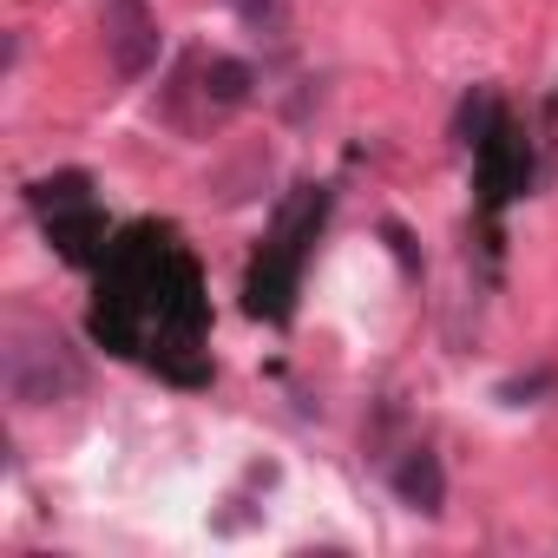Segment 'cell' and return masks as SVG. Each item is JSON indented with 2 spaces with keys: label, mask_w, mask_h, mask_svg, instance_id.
I'll return each mask as SVG.
<instances>
[{
  "label": "cell",
  "mask_w": 558,
  "mask_h": 558,
  "mask_svg": "<svg viewBox=\"0 0 558 558\" xmlns=\"http://www.w3.org/2000/svg\"><path fill=\"white\" fill-rule=\"evenodd\" d=\"M204 283L197 263L165 223H138L106 250L93 336L171 381H204Z\"/></svg>",
  "instance_id": "cell-1"
},
{
  "label": "cell",
  "mask_w": 558,
  "mask_h": 558,
  "mask_svg": "<svg viewBox=\"0 0 558 558\" xmlns=\"http://www.w3.org/2000/svg\"><path fill=\"white\" fill-rule=\"evenodd\" d=\"M473 151H480V191H486V204H506V197L525 191V178H532V151H525V138H519L506 119H493L486 138H480Z\"/></svg>",
  "instance_id": "cell-5"
},
{
  "label": "cell",
  "mask_w": 558,
  "mask_h": 558,
  "mask_svg": "<svg viewBox=\"0 0 558 558\" xmlns=\"http://www.w3.org/2000/svg\"><path fill=\"white\" fill-rule=\"evenodd\" d=\"M191 73H197V99H204L210 112H230V106L250 99V66H243V60H223V53L204 60V53H197Z\"/></svg>",
  "instance_id": "cell-7"
},
{
  "label": "cell",
  "mask_w": 558,
  "mask_h": 558,
  "mask_svg": "<svg viewBox=\"0 0 558 558\" xmlns=\"http://www.w3.org/2000/svg\"><path fill=\"white\" fill-rule=\"evenodd\" d=\"M0 375H8V395L21 408H47V401H66L80 388V368L66 355V342L53 329H27L14 323L8 329V349H0Z\"/></svg>",
  "instance_id": "cell-3"
},
{
  "label": "cell",
  "mask_w": 558,
  "mask_h": 558,
  "mask_svg": "<svg viewBox=\"0 0 558 558\" xmlns=\"http://www.w3.org/2000/svg\"><path fill=\"white\" fill-rule=\"evenodd\" d=\"M323 217H329V191H323V184H303V191H296L283 210H276V230H269L263 256L250 263V283H243V296H250V316L283 323V316L296 310L303 256H310V243H316Z\"/></svg>",
  "instance_id": "cell-2"
},
{
  "label": "cell",
  "mask_w": 558,
  "mask_h": 558,
  "mask_svg": "<svg viewBox=\"0 0 558 558\" xmlns=\"http://www.w3.org/2000/svg\"><path fill=\"white\" fill-rule=\"evenodd\" d=\"M106 53L119 80H138L158 60V21L145 0H106Z\"/></svg>",
  "instance_id": "cell-4"
},
{
  "label": "cell",
  "mask_w": 558,
  "mask_h": 558,
  "mask_svg": "<svg viewBox=\"0 0 558 558\" xmlns=\"http://www.w3.org/2000/svg\"><path fill=\"white\" fill-rule=\"evenodd\" d=\"M47 236L60 243V256L66 263H106V217L93 210V197L86 204H66V210H47Z\"/></svg>",
  "instance_id": "cell-6"
},
{
  "label": "cell",
  "mask_w": 558,
  "mask_h": 558,
  "mask_svg": "<svg viewBox=\"0 0 558 558\" xmlns=\"http://www.w3.org/2000/svg\"><path fill=\"white\" fill-rule=\"evenodd\" d=\"M236 14H243L256 34H283V0H236Z\"/></svg>",
  "instance_id": "cell-10"
},
{
  "label": "cell",
  "mask_w": 558,
  "mask_h": 558,
  "mask_svg": "<svg viewBox=\"0 0 558 558\" xmlns=\"http://www.w3.org/2000/svg\"><path fill=\"white\" fill-rule=\"evenodd\" d=\"M395 493H401L414 512H440V506H447V473H440V453L414 447V453L395 466Z\"/></svg>",
  "instance_id": "cell-8"
},
{
  "label": "cell",
  "mask_w": 558,
  "mask_h": 558,
  "mask_svg": "<svg viewBox=\"0 0 558 558\" xmlns=\"http://www.w3.org/2000/svg\"><path fill=\"white\" fill-rule=\"evenodd\" d=\"M93 197V178L86 171H60V178H40L34 184V210L47 217V210H66V204H86Z\"/></svg>",
  "instance_id": "cell-9"
}]
</instances>
